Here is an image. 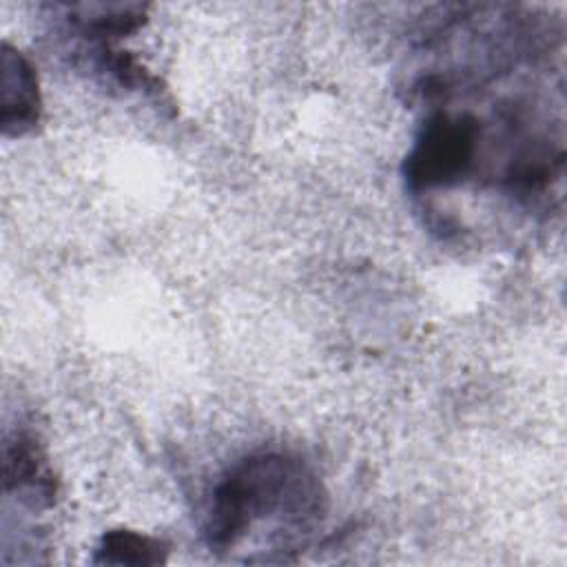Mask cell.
<instances>
[{
  "instance_id": "6da1fadb",
  "label": "cell",
  "mask_w": 567,
  "mask_h": 567,
  "mask_svg": "<svg viewBox=\"0 0 567 567\" xmlns=\"http://www.w3.org/2000/svg\"><path fill=\"white\" fill-rule=\"evenodd\" d=\"M326 514V492L310 467L288 454L264 452L235 463L217 483L206 520L215 551L235 547L259 520L308 532Z\"/></svg>"
},
{
  "instance_id": "7a4b0ae2",
  "label": "cell",
  "mask_w": 567,
  "mask_h": 567,
  "mask_svg": "<svg viewBox=\"0 0 567 567\" xmlns=\"http://www.w3.org/2000/svg\"><path fill=\"white\" fill-rule=\"evenodd\" d=\"M481 124L470 113H432L403 159L410 190H432L461 184L476 166Z\"/></svg>"
},
{
  "instance_id": "3957f363",
  "label": "cell",
  "mask_w": 567,
  "mask_h": 567,
  "mask_svg": "<svg viewBox=\"0 0 567 567\" xmlns=\"http://www.w3.org/2000/svg\"><path fill=\"white\" fill-rule=\"evenodd\" d=\"M42 113L40 86L33 64L9 42L0 51V124L9 137L35 128Z\"/></svg>"
},
{
  "instance_id": "277c9868",
  "label": "cell",
  "mask_w": 567,
  "mask_h": 567,
  "mask_svg": "<svg viewBox=\"0 0 567 567\" xmlns=\"http://www.w3.org/2000/svg\"><path fill=\"white\" fill-rule=\"evenodd\" d=\"M4 489L29 498L31 505H51L55 498V478L38 441L27 432H16L2 454Z\"/></svg>"
},
{
  "instance_id": "5b68a950",
  "label": "cell",
  "mask_w": 567,
  "mask_h": 567,
  "mask_svg": "<svg viewBox=\"0 0 567 567\" xmlns=\"http://www.w3.org/2000/svg\"><path fill=\"white\" fill-rule=\"evenodd\" d=\"M69 20L91 38L109 40L137 31L146 22L144 4H71Z\"/></svg>"
},
{
  "instance_id": "8992f818",
  "label": "cell",
  "mask_w": 567,
  "mask_h": 567,
  "mask_svg": "<svg viewBox=\"0 0 567 567\" xmlns=\"http://www.w3.org/2000/svg\"><path fill=\"white\" fill-rule=\"evenodd\" d=\"M166 545L159 538L133 529L102 534L93 560L100 565H159L166 560Z\"/></svg>"
}]
</instances>
